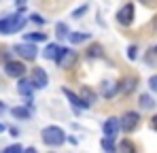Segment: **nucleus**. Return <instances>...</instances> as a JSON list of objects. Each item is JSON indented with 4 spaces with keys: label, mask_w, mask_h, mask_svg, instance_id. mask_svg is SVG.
I'll list each match as a JSON object with an SVG mask.
<instances>
[{
    "label": "nucleus",
    "mask_w": 157,
    "mask_h": 153,
    "mask_svg": "<svg viewBox=\"0 0 157 153\" xmlns=\"http://www.w3.org/2000/svg\"><path fill=\"white\" fill-rule=\"evenodd\" d=\"M32 22H34V24H45V19H43L40 15H32Z\"/></svg>",
    "instance_id": "28"
},
{
    "label": "nucleus",
    "mask_w": 157,
    "mask_h": 153,
    "mask_svg": "<svg viewBox=\"0 0 157 153\" xmlns=\"http://www.w3.org/2000/svg\"><path fill=\"white\" fill-rule=\"evenodd\" d=\"M119 151H121V153H136V149H134V145H132L130 140H121Z\"/></svg>",
    "instance_id": "21"
},
{
    "label": "nucleus",
    "mask_w": 157,
    "mask_h": 153,
    "mask_svg": "<svg viewBox=\"0 0 157 153\" xmlns=\"http://www.w3.org/2000/svg\"><path fill=\"white\" fill-rule=\"evenodd\" d=\"M149 87H151L153 92H157V75H153L151 79H149Z\"/></svg>",
    "instance_id": "27"
},
{
    "label": "nucleus",
    "mask_w": 157,
    "mask_h": 153,
    "mask_svg": "<svg viewBox=\"0 0 157 153\" xmlns=\"http://www.w3.org/2000/svg\"><path fill=\"white\" fill-rule=\"evenodd\" d=\"M26 26V19L21 15H9L4 19H0V34H13L17 30H21Z\"/></svg>",
    "instance_id": "2"
},
{
    "label": "nucleus",
    "mask_w": 157,
    "mask_h": 153,
    "mask_svg": "<svg viewBox=\"0 0 157 153\" xmlns=\"http://www.w3.org/2000/svg\"><path fill=\"white\" fill-rule=\"evenodd\" d=\"M55 32H57L59 38H66V36L70 34V30H68V26H66V24H57V26H55Z\"/></svg>",
    "instance_id": "19"
},
{
    "label": "nucleus",
    "mask_w": 157,
    "mask_h": 153,
    "mask_svg": "<svg viewBox=\"0 0 157 153\" xmlns=\"http://www.w3.org/2000/svg\"><path fill=\"white\" fill-rule=\"evenodd\" d=\"M100 145H102V149H104L106 153H117V147H115V145H113V140H108V138H102V143H100Z\"/></svg>",
    "instance_id": "20"
},
{
    "label": "nucleus",
    "mask_w": 157,
    "mask_h": 153,
    "mask_svg": "<svg viewBox=\"0 0 157 153\" xmlns=\"http://www.w3.org/2000/svg\"><path fill=\"white\" fill-rule=\"evenodd\" d=\"M57 53H59V47L51 43V45H47V49H45V53H43V55H45L47 60H55V57H57Z\"/></svg>",
    "instance_id": "18"
},
{
    "label": "nucleus",
    "mask_w": 157,
    "mask_h": 153,
    "mask_svg": "<svg viewBox=\"0 0 157 153\" xmlns=\"http://www.w3.org/2000/svg\"><path fill=\"white\" fill-rule=\"evenodd\" d=\"M62 92H64V96H66V98H68V100L72 102V104H75V106H77V108H89V104H85V102L81 100V98H78L77 94H75V92H70V89H68V87H64V89H62Z\"/></svg>",
    "instance_id": "11"
},
{
    "label": "nucleus",
    "mask_w": 157,
    "mask_h": 153,
    "mask_svg": "<svg viewBox=\"0 0 157 153\" xmlns=\"http://www.w3.org/2000/svg\"><path fill=\"white\" fill-rule=\"evenodd\" d=\"M81 96H83L81 100L85 102V104H89V106H91V102H96V94H94V92H91L89 87H85V89L81 92Z\"/></svg>",
    "instance_id": "17"
},
{
    "label": "nucleus",
    "mask_w": 157,
    "mask_h": 153,
    "mask_svg": "<svg viewBox=\"0 0 157 153\" xmlns=\"http://www.w3.org/2000/svg\"><path fill=\"white\" fill-rule=\"evenodd\" d=\"M15 51H17L24 60H36V53H38V49H36L34 45H30V43L17 45V47H15Z\"/></svg>",
    "instance_id": "8"
},
{
    "label": "nucleus",
    "mask_w": 157,
    "mask_h": 153,
    "mask_svg": "<svg viewBox=\"0 0 157 153\" xmlns=\"http://www.w3.org/2000/svg\"><path fill=\"white\" fill-rule=\"evenodd\" d=\"M138 121H140L138 113L130 111V113H125V115H123V117L119 119V128H121L123 132H134V130L138 128Z\"/></svg>",
    "instance_id": "3"
},
{
    "label": "nucleus",
    "mask_w": 157,
    "mask_h": 153,
    "mask_svg": "<svg viewBox=\"0 0 157 153\" xmlns=\"http://www.w3.org/2000/svg\"><path fill=\"white\" fill-rule=\"evenodd\" d=\"M140 2H144V4H147V2H151V0H140Z\"/></svg>",
    "instance_id": "32"
},
{
    "label": "nucleus",
    "mask_w": 157,
    "mask_h": 153,
    "mask_svg": "<svg viewBox=\"0 0 157 153\" xmlns=\"http://www.w3.org/2000/svg\"><path fill=\"white\" fill-rule=\"evenodd\" d=\"M87 55H89V57H100V55H102V47H100V45H91V47L87 49Z\"/></svg>",
    "instance_id": "22"
},
{
    "label": "nucleus",
    "mask_w": 157,
    "mask_h": 153,
    "mask_svg": "<svg viewBox=\"0 0 157 153\" xmlns=\"http://www.w3.org/2000/svg\"><path fill=\"white\" fill-rule=\"evenodd\" d=\"M32 85H34V89H45L49 85V76H47V73L40 66H36L32 70Z\"/></svg>",
    "instance_id": "4"
},
{
    "label": "nucleus",
    "mask_w": 157,
    "mask_h": 153,
    "mask_svg": "<svg viewBox=\"0 0 157 153\" xmlns=\"http://www.w3.org/2000/svg\"><path fill=\"white\" fill-rule=\"evenodd\" d=\"M134 87H136V79L130 76V79H125V81L119 85V92H121V94H132V92H134Z\"/></svg>",
    "instance_id": "13"
},
{
    "label": "nucleus",
    "mask_w": 157,
    "mask_h": 153,
    "mask_svg": "<svg viewBox=\"0 0 157 153\" xmlns=\"http://www.w3.org/2000/svg\"><path fill=\"white\" fill-rule=\"evenodd\" d=\"M47 38V34H43V32H32V34H26V41L32 45V43H43Z\"/></svg>",
    "instance_id": "15"
},
{
    "label": "nucleus",
    "mask_w": 157,
    "mask_h": 153,
    "mask_svg": "<svg viewBox=\"0 0 157 153\" xmlns=\"http://www.w3.org/2000/svg\"><path fill=\"white\" fill-rule=\"evenodd\" d=\"M117 22L121 26H130L134 22V4H125V6H121L119 9V13H117Z\"/></svg>",
    "instance_id": "7"
},
{
    "label": "nucleus",
    "mask_w": 157,
    "mask_h": 153,
    "mask_svg": "<svg viewBox=\"0 0 157 153\" xmlns=\"http://www.w3.org/2000/svg\"><path fill=\"white\" fill-rule=\"evenodd\" d=\"M24 153H38V151H36L34 147H30V149H24Z\"/></svg>",
    "instance_id": "29"
},
{
    "label": "nucleus",
    "mask_w": 157,
    "mask_h": 153,
    "mask_svg": "<svg viewBox=\"0 0 157 153\" xmlns=\"http://www.w3.org/2000/svg\"><path fill=\"white\" fill-rule=\"evenodd\" d=\"M68 38H70L72 45H78V43H85V41L89 38V34H85V32H70Z\"/></svg>",
    "instance_id": "14"
},
{
    "label": "nucleus",
    "mask_w": 157,
    "mask_h": 153,
    "mask_svg": "<svg viewBox=\"0 0 157 153\" xmlns=\"http://www.w3.org/2000/svg\"><path fill=\"white\" fill-rule=\"evenodd\" d=\"M40 136H43V143L49 145V147H59V145H64V140H66L64 130L57 128V126H47L40 132Z\"/></svg>",
    "instance_id": "1"
},
{
    "label": "nucleus",
    "mask_w": 157,
    "mask_h": 153,
    "mask_svg": "<svg viewBox=\"0 0 157 153\" xmlns=\"http://www.w3.org/2000/svg\"><path fill=\"white\" fill-rule=\"evenodd\" d=\"M2 130H4V126H2V124H0V132H2Z\"/></svg>",
    "instance_id": "33"
},
{
    "label": "nucleus",
    "mask_w": 157,
    "mask_h": 153,
    "mask_svg": "<svg viewBox=\"0 0 157 153\" xmlns=\"http://www.w3.org/2000/svg\"><path fill=\"white\" fill-rule=\"evenodd\" d=\"M128 57H130V60H136V57H138V47H136V45L128 47Z\"/></svg>",
    "instance_id": "25"
},
{
    "label": "nucleus",
    "mask_w": 157,
    "mask_h": 153,
    "mask_svg": "<svg viewBox=\"0 0 157 153\" xmlns=\"http://www.w3.org/2000/svg\"><path fill=\"white\" fill-rule=\"evenodd\" d=\"M87 9H89V6H87V4H83V6H81V9H77V11H75V13H72V17H75V19H78V17H81V15H83V13H87Z\"/></svg>",
    "instance_id": "26"
},
{
    "label": "nucleus",
    "mask_w": 157,
    "mask_h": 153,
    "mask_svg": "<svg viewBox=\"0 0 157 153\" xmlns=\"http://www.w3.org/2000/svg\"><path fill=\"white\" fill-rule=\"evenodd\" d=\"M151 126H153V128H155V130H157V115H155V117H153V121H151Z\"/></svg>",
    "instance_id": "30"
},
{
    "label": "nucleus",
    "mask_w": 157,
    "mask_h": 153,
    "mask_svg": "<svg viewBox=\"0 0 157 153\" xmlns=\"http://www.w3.org/2000/svg\"><path fill=\"white\" fill-rule=\"evenodd\" d=\"M100 92H102V96H104V98H113V96L119 92V85H117V83H113V81H104V83H102V87H100Z\"/></svg>",
    "instance_id": "10"
},
{
    "label": "nucleus",
    "mask_w": 157,
    "mask_h": 153,
    "mask_svg": "<svg viewBox=\"0 0 157 153\" xmlns=\"http://www.w3.org/2000/svg\"><path fill=\"white\" fill-rule=\"evenodd\" d=\"M140 106H142V108H151V106H153V98L147 96V94H142V96H140Z\"/></svg>",
    "instance_id": "24"
},
{
    "label": "nucleus",
    "mask_w": 157,
    "mask_h": 153,
    "mask_svg": "<svg viewBox=\"0 0 157 153\" xmlns=\"http://www.w3.org/2000/svg\"><path fill=\"white\" fill-rule=\"evenodd\" d=\"M102 130H104V138H108V140H115V136L119 134V119L117 117H110V119H106L104 126H102Z\"/></svg>",
    "instance_id": "6"
},
{
    "label": "nucleus",
    "mask_w": 157,
    "mask_h": 153,
    "mask_svg": "<svg viewBox=\"0 0 157 153\" xmlns=\"http://www.w3.org/2000/svg\"><path fill=\"white\" fill-rule=\"evenodd\" d=\"M153 28H155V32H157V17H155V22H153Z\"/></svg>",
    "instance_id": "31"
},
{
    "label": "nucleus",
    "mask_w": 157,
    "mask_h": 153,
    "mask_svg": "<svg viewBox=\"0 0 157 153\" xmlns=\"http://www.w3.org/2000/svg\"><path fill=\"white\" fill-rule=\"evenodd\" d=\"M75 60V53L70 49H66V47H59V53H57V57H55V62L59 64V66H66V62H72Z\"/></svg>",
    "instance_id": "9"
},
{
    "label": "nucleus",
    "mask_w": 157,
    "mask_h": 153,
    "mask_svg": "<svg viewBox=\"0 0 157 153\" xmlns=\"http://www.w3.org/2000/svg\"><path fill=\"white\" fill-rule=\"evenodd\" d=\"M17 89H19V94H21V96H30V94H32V89H34V85H32V81H28V79H19Z\"/></svg>",
    "instance_id": "12"
},
{
    "label": "nucleus",
    "mask_w": 157,
    "mask_h": 153,
    "mask_svg": "<svg viewBox=\"0 0 157 153\" xmlns=\"http://www.w3.org/2000/svg\"><path fill=\"white\" fill-rule=\"evenodd\" d=\"M0 153H24V147L21 145H9V147H4Z\"/></svg>",
    "instance_id": "23"
},
{
    "label": "nucleus",
    "mask_w": 157,
    "mask_h": 153,
    "mask_svg": "<svg viewBox=\"0 0 157 153\" xmlns=\"http://www.w3.org/2000/svg\"><path fill=\"white\" fill-rule=\"evenodd\" d=\"M11 113H13V117H17V119H28V117H30V111L24 108V106H15V108H11Z\"/></svg>",
    "instance_id": "16"
},
{
    "label": "nucleus",
    "mask_w": 157,
    "mask_h": 153,
    "mask_svg": "<svg viewBox=\"0 0 157 153\" xmlns=\"http://www.w3.org/2000/svg\"><path fill=\"white\" fill-rule=\"evenodd\" d=\"M4 73H6L9 76H13V79H24V75H26V66H24L21 62L9 60L6 66H4Z\"/></svg>",
    "instance_id": "5"
}]
</instances>
